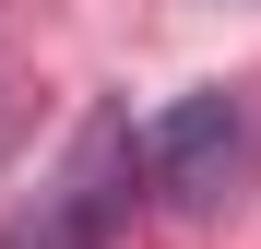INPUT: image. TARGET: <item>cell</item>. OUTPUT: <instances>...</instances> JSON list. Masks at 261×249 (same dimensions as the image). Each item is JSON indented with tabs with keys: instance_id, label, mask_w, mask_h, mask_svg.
<instances>
[{
	"instance_id": "6da1fadb",
	"label": "cell",
	"mask_w": 261,
	"mask_h": 249,
	"mask_svg": "<svg viewBox=\"0 0 261 249\" xmlns=\"http://www.w3.org/2000/svg\"><path fill=\"white\" fill-rule=\"evenodd\" d=\"M130 178H143V131H130V107H95V119L71 131L60 178L0 226V249H107V237L130 226Z\"/></svg>"
},
{
	"instance_id": "7a4b0ae2",
	"label": "cell",
	"mask_w": 261,
	"mask_h": 249,
	"mask_svg": "<svg viewBox=\"0 0 261 249\" xmlns=\"http://www.w3.org/2000/svg\"><path fill=\"white\" fill-rule=\"evenodd\" d=\"M143 190L166 214H226L249 190V119H238V95H178L166 107L143 131Z\"/></svg>"
},
{
	"instance_id": "3957f363",
	"label": "cell",
	"mask_w": 261,
	"mask_h": 249,
	"mask_svg": "<svg viewBox=\"0 0 261 249\" xmlns=\"http://www.w3.org/2000/svg\"><path fill=\"white\" fill-rule=\"evenodd\" d=\"M12 131H24V107H12V83H0V154H12Z\"/></svg>"
}]
</instances>
